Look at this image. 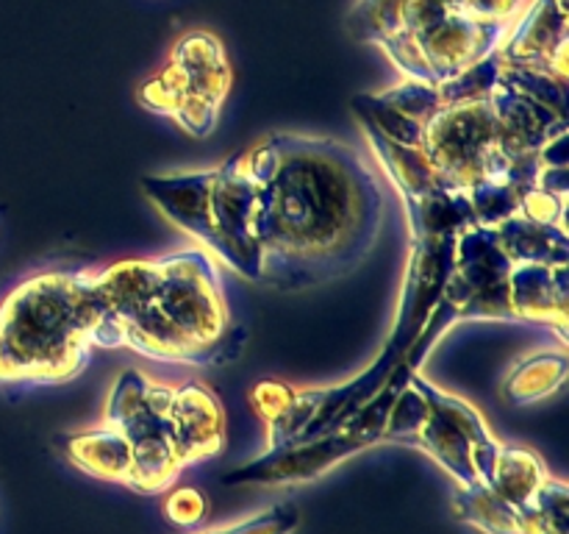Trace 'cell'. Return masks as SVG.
I'll list each match as a JSON object with an SVG mask.
<instances>
[{
    "mask_svg": "<svg viewBox=\"0 0 569 534\" xmlns=\"http://www.w3.org/2000/svg\"><path fill=\"white\" fill-rule=\"evenodd\" d=\"M300 526V512L295 504H272L267 510L253 512L237 523L206 528L200 534H292Z\"/></svg>",
    "mask_w": 569,
    "mask_h": 534,
    "instance_id": "16",
    "label": "cell"
},
{
    "mask_svg": "<svg viewBox=\"0 0 569 534\" xmlns=\"http://www.w3.org/2000/svg\"><path fill=\"white\" fill-rule=\"evenodd\" d=\"M231 83L233 67L222 39L194 28L172 44L164 67L137 89V100L142 109L170 117L189 137L206 139L214 134Z\"/></svg>",
    "mask_w": 569,
    "mask_h": 534,
    "instance_id": "9",
    "label": "cell"
},
{
    "mask_svg": "<svg viewBox=\"0 0 569 534\" xmlns=\"http://www.w3.org/2000/svg\"><path fill=\"white\" fill-rule=\"evenodd\" d=\"M548 465H545V459L533 448L520 443L500 445L492 476H489L487 484L520 515L522 534H526L528 512H531L537 493L548 482Z\"/></svg>",
    "mask_w": 569,
    "mask_h": 534,
    "instance_id": "12",
    "label": "cell"
},
{
    "mask_svg": "<svg viewBox=\"0 0 569 534\" xmlns=\"http://www.w3.org/2000/svg\"><path fill=\"white\" fill-rule=\"evenodd\" d=\"M381 443L422 451L445 473H450L459 487L489 482L503 445L470 400L439 387L420 370L409 373L395 395Z\"/></svg>",
    "mask_w": 569,
    "mask_h": 534,
    "instance_id": "8",
    "label": "cell"
},
{
    "mask_svg": "<svg viewBox=\"0 0 569 534\" xmlns=\"http://www.w3.org/2000/svg\"><path fill=\"white\" fill-rule=\"evenodd\" d=\"M353 117L406 206L411 256L445 259L459 234L528 211L567 222V92L489 53L453 81L353 98Z\"/></svg>",
    "mask_w": 569,
    "mask_h": 534,
    "instance_id": "1",
    "label": "cell"
},
{
    "mask_svg": "<svg viewBox=\"0 0 569 534\" xmlns=\"http://www.w3.org/2000/svg\"><path fill=\"white\" fill-rule=\"evenodd\" d=\"M569 356L565 350H537L517 362L503 382V395L511 404H537L559 393L567 382Z\"/></svg>",
    "mask_w": 569,
    "mask_h": 534,
    "instance_id": "13",
    "label": "cell"
},
{
    "mask_svg": "<svg viewBox=\"0 0 569 534\" xmlns=\"http://www.w3.org/2000/svg\"><path fill=\"white\" fill-rule=\"evenodd\" d=\"M53 443L87 476L159 495L187 467L226 451L228 417L220 395L203 382L170 387L126 367L111 384L103 423L64 432Z\"/></svg>",
    "mask_w": 569,
    "mask_h": 534,
    "instance_id": "4",
    "label": "cell"
},
{
    "mask_svg": "<svg viewBox=\"0 0 569 534\" xmlns=\"http://www.w3.org/2000/svg\"><path fill=\"white\" fill-rule=\"evenodd\" d=\"M406 367H398L387 387L359 412L350 417L345 426L333 428V432L320 434L311 439H298V443L278 445V448H267L264 454L256 459L244 462L242 467H233L231 473L222 476V484H237V487H248V484H259V487H289V484H306L315 478L326 476L328 471L348 462L350 456L361 454V451L372 448L381 443L383 423H387L389 406H392L395 395L403 387L409 378Z\"/></svg>",
    "mask_w": 569,
    "mask_h": 534,
    "instance_id": "10",
    "label": "cell"
},
{
    "mask_svg": "<svg viewBox=\"0 0 569 534\" xmlns=\"http://www.w3.org/2000/svg\"><path fill=\"white\" fill-rule=\"evenodd\" d=\"M164 517L172 526L192 528L209 517V495L198 487H178L167 495Z\"/></svg>",
    "mask_w": 569,
    "mask_h": 534,
    "instance_id": "17",
    "label": "cell"
},
{
    "mask_svg": "<svg viewBox=\"0 0 569 534\" xmlns=\"http://www.w3.org/2000/svg\"><path fill=\"white\" fill-rule=\"evenodd\" d=\"M433 315L448 328L461 320L539 323L567 343V222L522 211L492 226L467 228L448 248Z\"/></svg>",
    "mask_w": 569,
    "mask_h": 534,
    "instance_id": "5",
    "label": "cell"
},
{
    "mask_svg": "<svg viewBox=\"0 0 569 534\" xmlns=\"http://www.w3.org/2000/svg\"><path fill=\"white\" fill-rule=\"evenodd\" d=\"M526 0H356L348 31L383 50L409 81H453L487 59Z\"/></svg>",
    "mask_w": 569,
    "mask_h": 534,
    "instance_id": "6",
    "label": "cell"
},
{
    "mask_svg": "<svg viewBox=\"0 0 569 534\" xmlns=\"http://www.w3.org/2000/svg\"><path fill=\"white\" fill-rule=\"evenodd\" d=\"M94 273V348H126L170 365L222 367L242 356L214 259L183 248L150 259H120Z\"/></svg>",
    "mask_w": 569,
    "mask_h": 534,
    "instance_id": "3",
    "label": "cell"
},
{
    "mask_svg": "<svg viewBox=\"0 0 569 534\" xmlns=\"http://www.w3.org/2000/svg\"><path fill=\"white\" fill-rule=\"evenodd\" d=\"M142 189L211 259L281 293L353 273L389 209L387 189L353 145L292 131L217 167L144 176Z\"/></svg>",
    "mask_w": 569,
    "mask_h": 534,
    "instance_id": "2",
    "label": "cell"
},
{
    "mask_svg": "<svg viewBox=\"0 0 569 534\" xmlns=\"http://www.w3.org/2000/svg\"><path fill=\"white\" fill-rule=\"evenodd\" d=\"M92 270H44L0 300V384L39 387L81 376L94 350Z\"/></svg>",
    "mask_w": 569,
    "mask_h": 534,
    "instance_id": "7",
    "label": "cell"
},
{
    "mask_svg": "<svg viewBox=\"0 0 569 534\" xmlns=\"http://www.w3.org/2000/svg\"><path fill=\"white\" fill-rule=\"evenodd\" d=\"M569 515V487L565 478L550 473L548 482L537 493L531 512L526 521V534H569L567 532Z\"/></svg>",
    "mask_w": 569,
    "mask_h": 534,
    "instance_id": "15",
    "label": "cell"
},
{
    "mask_svg": "<svg viewBox=\"0 0 569 534\" xmlns=\"http://www.w3.org/2000/svg\"><path fill=\"white\" fill-rule=\"evenodd\" d=\"M567 0H531L495 48L500 65L526 81L567 92L569 87Z\"/></svg>",
    "mask_w": 569,
    "mask_h": 534,
    "instance_id": "11",
    "label": "cell"
},
{
    "mask_svg": "<svg viewBox=\"0 0 569 534\" xmlns=\"http://www.w3.org/2000/svg\"><path fill=\"white\" fill-rule=\"evenodd\" d=\"M453 512L461 523L483 534H522L520 515L487 482L456 490Z\"/></svg>",
    "mask_w": 569,
    "mask_h": 534,
    "instance_id": "14",
    "label": "cell"
}]
</instances>
